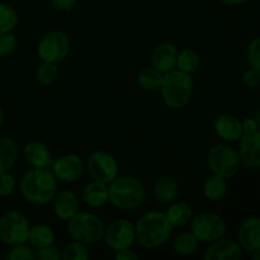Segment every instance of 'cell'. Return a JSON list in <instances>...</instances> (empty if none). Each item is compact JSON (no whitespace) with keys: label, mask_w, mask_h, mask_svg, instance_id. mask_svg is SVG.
<instances>
[{"label":"cell","mask_w":260,"mask_h":260,"mask_svg":"<svg viewBox=\"0 0 260 260\" xmlns=\"http://www.w3.org/2000/svg\"><path fill=\"white\" fill-rule=\"evenodd\" d=\"M243 83L248 88H256L260 84V73L253 68H249L243 74Z\"/></svg>","instance_id":"37"},{"label":"cell","mask_w":260,"mask_h":260,"mask_svg":"<svg viewBox=\"0 0 260 260\" xmlns=\"http://www.w3.org/2000/svg\"><path fill=\"white\" fill-rule=\"evenodd\" d=\"M162 76H164V74L160 73L159 70H156L152 66L151 68L142 69L139 73V75H137V84L144 90L156 91L161 86Z\"/></svg>","instance_id":"27"},{"label":"cell","mask_w":260,"mask_h":260,"mask_svg":"<svg viewBox=\"0 0 260 260\" xmlns=\"http://www.w3.org/2000/svg\"><path fill=\"white\" fill-rule=\"evenodd\" d=\"M218 2L223 5H228V7H238V5L246 3L248 0H218Z\"/></svg>","instance_id":"41"},{"label":"cell","mask_w":260,"mask_h":260,"mask_svg":"<svg viewBox=\"0 0 260 260\" xmlns=\"http://www.w3.org/2000/svg\"><path fill=\"white\" fill-rule=\"evenodd\" d=\"M78 0H50L53 9L58 12H70L74 9Z\"/></svg>","instance_id":"38"},{"label":"cell","mask_w":260,"mask_h":260,"mask_svg":"<svg viewBox=\"0 0 260 260\" xmlns=\"http://www.w3.org/2000/svg\"><path fill=\"white\" fill-rule=\"evenodd\" d=\"M207 165L212 174L229 180L240 170L241 161L239 152L226 144L213 145L207 152Z\"/></svg>","instance_id":"6"},{"label":"cell","mask_w":260,"mask_h":260,"mask_svg":"<svg viewBox=\"0 0 260 260\" xmlns=\"http://www.w3.org/2000/svg\"><path fill=\"white\" fill-rule=\"evenodd\" d=\"M243 256V249L238 241L221 238L212 241L205 250L206 260H239Z\"/></svg>","instance_id":"14"},{"label":"cell","mask_w":260,"mask_h":260,"mask_svg":"<svg viewBox=\"0 0 260 260\" xmlns=\"http://www.w3.org/2000/svg\"><path fill=\"white\" fill-rule=\"evenodd\" d=\"M4 119H5V116H4V111H3L2 106H0V128L3 127V124H4Z\"/></svg>","instance_id":"42"},{"label":"cell","mask_w":260,"mask_h":260,"mask_svg":"<svg viewBox=\"0 0 260 260\" xmlns=\"http://www.w3.org/2000/svg\"><path fill=\"white\" fill-rule=\"evenodd\" d=\"M216 135L226 142H235L243 137V123L238 117L233 114L223 113L216 117L213 122Z\"/></svg>","instance_id":"16"},{"label":"cell","mask_w":260,"mask_h":260,"mask_svg":"<svg viewBox=\"0 0 260 260\" xmlns=\"http://www.w3.org/2000/svg\"><path fill=\"white\" fill-rule=\"evenodd\" d=\"M178 190H179V185L177 180L170 175H162L154 185L155 200L162 205L170 203L178 196Z\"/></svg>","instance_id":"21"},{"label":"cell","mask_w":260,"mask_h":260,"mask_svg":"<svg viewBox=\"0 0 260 260\" xmlns=\"http://www.w3.org/2000/svg\"><path fill=\"white\" fill-rule=\"evenodd\" d=\"M36 258L41 260H60L62 259V250L57 246L48 245L36 250Z\"/></svg>","instance_id":"36"},{"label":"cell","mask_w":260,"mask_h":260,"mask_svg":"<svg viewBox=\"0 0 260 260\" xmlns=\"http://www.w3.org/2000/svg\"><path fill=\"white\" fill-rule=\"evenodd\" d=\"M23 157L32 168H51L53 159L50 149L41 141H30L23 149Z\"/></svg>","instance_id":"18"},{"label":"cell","mask_w":260,"mask_h":260,"mask_svg":"<svg viewBox=\"0 0 260 260\" xmlns=\"http://www.w3.org/2000/svg\"><path fill=\"white\" fill-rule=\"evenodd\" d=\"M18 47V40L12 32L0 36V57L13 55Z\"/></svg>","instance_id":"34"},{"label":"cell","mask_w":260,"mask_h":260,"mask_svg":"<svg viewBox=\"0 0 260 260\" xmlns=\"http://www.w3.org/2000/svg\"><path fill=\"white\" fill-rule=\"evenodd\" d=\"M52 202L53 212L62 221H69L80 211V200L73 190L63 189L57 192Z\"/></svg>","instance_id":"17"},{"label":"cell","mask_w":260,"mask_h":260,"mask_svg":"<svg viewBox=\"0 0 260 260\" xmlns=\"http://www.w3.org/2000/svg\"><path fill=\"white\" fill-rule=\"evenodd\" d=\"M136 241L145 249H156L169 240L173 226L165 213L150 211L142 215L135 225Z\"/></svg>","instance_id":"2"},{"label":"cell","mask_w":260,"mask_h":260,"mask_svg":"<svg viewBox=\"0 0 260 260\" xmlns=\"http://www.w3.org/2000/svg\"><path fill=\"white\" fill-rule=\"evenodd\" d=\"M238 243L248 253L260 249V217L250 216L243 220L238 229Z\"/></svg>","instance_id":"15"},{"label":"cell","mask_w":260,"mask_h":260,"mask_svg":"<svg viewBox=\"0 0 260 260\" xmlns=\"http://www.w3.org/2000/svg\"><path fill=\"white\" fill-rule=\"evenodd\" d=\"M190 231L200 243H212L223 238L228 230L226 221L222 216L215 212H201L190 220Z\"/></svg>","instance_id":"9"},{"label":"cell","mask_w":260,"mask_h":260,"mask_svg":"<svg viewBox=\"0 0 260 260\" xmlns=\"http://www.w3.org/2000/svg\"><path fill=\"white\" fill-rule=\"evenodd\" d=\"M246 58L249 66L260 73V37H255L250 41L246 50Z\"/></svg>","instance_id":"33"},{"label":"cell","mask_w":260,"mask_h":260,"mask_svg":"<svg viewBox=\"0 0 260 260\" xmlns=\"http://www.w3.org/2000/svg\"><path fill=\"white\" fill-rule=\"evenodd\" d=\"M114 258L116 260H136L139 258L135 251L131 250V248L128 249H123V250H118V251H114Z\"/></svg>","instance_id":"39"},{"label":"cell","mask_w":260,"mask_h":260,"mask_svg":"<svg viewBox=\"0 0 260 260\" xmlns=\"http://www.w3.org/2000/svg\"><path fill=\"white\" fill-rule=\"evenodd\" d=\"M239 144L241 164L249 169H260V129L253 134H244Z\"/></svg>","instance_id":"13"},{"label":"cell","mask_w":260,"mask_h":260,"mask_svg":"<svg viewBox=\"0 0 260 260\" xmlns=\"http://www.w3.org/2000/svg\"><path fill=\"white\" fill-rule=\"evenodd\" d=\"M7 258L9 260H35L36 251L33 250L32 246H28L24 244L12 246L9 253L7 254Z\"/></svg>","instance_id":"32"},{"label":"cell","mask_w":260,"mask_h":260,"mask_svg":"<svg viewBox=\"0 0 260 260\" xmlns=\"http://www.w3.org/2000/svg\"><path fill=\"white\" fill-rule=\"evenodd\" d=\"M178 48L170 42L160 43L156 46L151 56V66L159 70L160 73H169L175 68L178 56Z\"/></svg>","instance_id":"19"},{"label":"cell","mask_w":260,"mask_h":260,"mask_svg":"<svg viewBox=\"0 0 260 260\" xmlns=\"http://www.w3.org/2000/svg\"><path fill=\"white\" fill-rule=\"evenodd\" d=\"M106 225L99 216L79 211L68 221V233L73 240L93 245L103 239Z\"/></svg>","instance_id":"5"},{"label":"cell","mask_w":260,"mask_h":260,"mask_svg":"<svg viewBox=\"0 0 260 260\" xmlns=\"http://www.w3.org/2000/svg\"><path fill=\"white\" fill-rule=\"evenodd\" d=\"M89 258V250L85 244L73 240L66 244L62 249L63 260H86Z\"/></svg>","instance_id":"31"},{"label":"cell","mask_w":260,"mask_h":260,"mask_svg":"<svg viewBox=\"0 0 260 260\" xmlns=\"http://www.w3.org/2000/svg\"><path fill=\"white\" fill-rule=\"evenodd\" d=\"M58 71L57 63L52 62H43L38 66L37 71H36V79L40 84L42 85H51L55 83L58 78Z\"/></svg>","instance_id":"30"},{"label":"cell","mask_w":260,"mask_h":260,"mask_svg":"<svg viewBox=\"0 0 260 260\" xmlns=\"http://www.w3.org/2000/svg\"><path fill=\"white\" fill-rule=\"evenodd\" d=\"M55 231L52 228L45 223L30 226L29 234H28V243L33 249H41L45 246L52 245L55 243Z\"/></svg>","instance_id":"23"},{"label":"cell","mask_w":260,"mask_h":260,"mask_svg":"<svg viewBox=\"0 0 260 260\" xmlns=\"http://www.w3.org/2000/svg\"><path fill=\"white\" fill-rule=\"evenodd\" d=\"M70 50V38L62 30H50L45 33L37 46L38 57L43 62L60 63L68 57Z\"/></svg>","instance_id":"7"},{"label":"cell","mask_w":260,"mask_h":260,"mask_svg":"<svg viewBox=\"0 0 260 260\" xmlns=\"http://www.w3.org/2000/svg\"><path fill=\"white\" fill-rule=\"evenodd\" d=\"M107 246L113 251L128 249L136 241L135 223L127 218H118L109 223L106 228L103 236Z\"/></svg>","instance_id":"11"},{"label":"cell","mask_w":260,"mask_h":260,"mask_svg":"<svg viewBox=\"0 0 260 260\" xmlns=\"http://www.w3.org/2000/svg\"><path fill=\"white\" fill-rule=\"evenodd\" d=\"M254 118H255L256 123H258V127H259V129H260V108L258 109V111H256L255 117H254Z\"/></svg>","instance_id":"44"},{"label":"cell","mask_w":260,"mask_h":260,"mask_svg":"<svg viewBox=\"0 0 260 260\" xmlns=\"http://www.w3.org/2000/svg\"><path fill=\"white\" fill-rule=\"evenodd\" d=\"M18 159V147L9 136H0V173L9 172Z\"/></svg>","instance_id":"25"},{"label":"cell","mask_w":260,"mask_h":260,"mask_svg":"<svg viewBox=\"0 0 260 260\" xmlns=\"http://www.w3.org/2000/svg\"><path fill=\"white\" fill-rule=\"evenodd\" d=\"M198 246L200 240L196 238L194 234L192 231H185L177 236L173 243V250L179 256H190L197 253Z\"/></svg>","instance_id":"26"},{"label":"cell","mask_w":260,"mask_h":260,"mask_svg":"<svg viewBox=\"0 0 260 260\" xmlns=\"http://www.w3.org/2000/svg\"><path fill=\"white\" fill-rule=\"evenodd\" d=\"M57 182L51 168H32L20 179V193L30 205L45 206L55 198Z\"/></svg>","instance_id":"1"},{"label":"cell","mask_w":260,"mask_h":260,"mask_svg":"<svg viewBox=\"0 0 260 260\" xmlns=\"http://www.w3.org/2000/svg\"><path fill=\"white\" fill-rule=\"evenodd\" d=\"M18 13L12 5L0 2V36L9 33L17 27Z\"/></svg>","instance_id":"29"},{"label":"cell","mask_w":260,"mask_h":260,"mask_svg":"<svg viewBox=\"0 0 260 260\" xmlns=\"http://www.w3.org/2000/svg\"><path fill=\"white\" fill-rule=\"evenodd\" d=\"M29 229L28 218L19 211H7L0 216V240L7 245L27 243Z\"/></svg>","instance_id":"8"},{"label":"cell","mask_w":260,"mask_h":260,"mask_svg":"<svg viewBox=\"0 0 260 260\" xmlns=\"http://www.w3.org/2000/svg\"><path fill=\"white\" fill-rule=\"evenodd\" d=\"M168 221L174 228H184L193 217L192 208L185 202H174L168 207L165 212Z\"/></svg>","instance_id":"22"},{"label":"cell","mask_w":260,"mask_h":260,"mask_svg":"<svg viewBox=\"0 0 260 260\" xmlns=\"http://www.w3.org/2000/svg\"><path fill=\"white\" fill-rule=\"evenodd\" d=\"M85 165L80 156L75 154H66L53 160L51 170L58 182L74 183L83 175Z\"/></svg>","instance_id":"12"},{"label":"cell","mask_w":260,"mask_h":260,"mask_svg":"<svg viewBox=\"0 0 260 260\" xmlns=\"http://www.w3.org/2000/svg\"><path fill=\"white\" fill-rule=\"evenodd\" d=\"M200 65V55H198L194 50L185 48V50H182L180 52H178L177 63H175V68H177L178 70L183 71V73L192 74L198 70Z\"/></svg>","instance_id":"28"},{"label":"cell","mask_w":260,"mask_h":260,"mask_svg":"<svg viewBox=\"0 0 260 260\" xmlns=\"http://www.w3.org/2000/svg\"><path fill=\"white\" fill-rule=\"evenodd\" d=\"M228 180L215 174L208 177L205 180L202 187L203 196L208 201H211V202H220V201H222L225 198L226 193H228Z\"/></svg>","instance_id":"24"},{"label":"cell","mask_w":260,"mask_h":260,"mask_svg":"<svg viewBox=\"0 0 260 260\" xmlns=\"http://www.w3.org/2000/svg\"><path fill=\"white\" fill-rule=\"evenodd\" d=\"M83 201L85 202V205L93 208H99L106 206L109 202L108 184L96 182V180L90 182L84 188Z\"/></svg>","instance_id":"20"},{"label":"cell","mask_w":260,"mask_h":260,"mask_svg":"<svg viewBox=\"0 0 260 260\" xmlns=\"http://www.w3.org/2000/svg\"><path fill=\"white\" fill-rule=\"evenodd\" d=\"M241 123H243L244 134H253L259 129L255 118H245L244 121H241Z\"/></svg>","instance_id":"40"},{"label":"cell","mask_w":260,"mask_h":260,"mask_svg":"<svg viewBox=\"0 0 260 260\" xmlns=\"http://www.w3.org/2000/svg\"><path fill=\"white\" fill-rule=\"evenodd\" d=\"M86 170L93 180L109 184L118 175L119 165L113 155L103 150H96L89 156Z\"/></svg>","instance_id":"10"},{"label":"cell","mask_w":260,"mask_h":260,"mask_svg":"<svg viewBox=\"0 0 260 260\" xmlns=\"http://www.w3.org/2000/svg\"><path fill=\"white\" fill-rule=\"evenodd\" d=\"M15 178L9 172L0 173V197H8L13 194L15 189Z\"/></svg>","instance_id":"35"},{"label":"cell","mask_w":260,"mask_h":260,"mask_svg":"<svg viewBox=\"0 0 260 260\" xmlns=\"http://www.w3.org/2000/svg\"><path fill=\"white\" fill-rule=\"evenodd\" d=\"M193 79L190 74L180 70H170L162 76L161 98L165 106L170 109H180L187 106L193 95Z\"/></svg>","instance_id":"4"},{"label":"cell","mask_w":260,"mask_h":260,"mask_svg":"<svg viewBox=\"0 0 260 260\" xmlns=\"http://www.w3.org/2000/svg\"><path fill=\"white\" fill-rule=\"evenodd\" d=\"M251 258L254 260H260V249L259 250L254 251V253H251Z\"/></svg>","instance_id":"43"},{"label":"cell","mask_w":260,"mask_h":260,"mask_svg":"<svg viewBox=\"0 0 260 260\" xmlns=\"http://www.w3.org/2000/svg\"><path fill=\"white\" fill-rule=\"evenodd\" d=\"M109 202L123 211L139 208L146 198L144 184L132 175H117L108 184Z\"/></svg>","instance_id":"3"}]
</instances>
